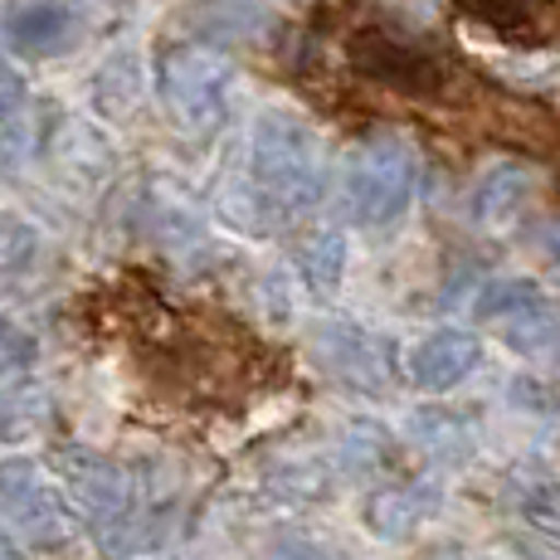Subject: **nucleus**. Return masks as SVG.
Here are the masks:
<instances>
[{"mask_svg":"<svg viewBox=\"0 0 560 560\" xmlns=\"http://www.w3.org/2000/svg\"><path fill=\"white\" fill-rule=\"evenodd\" d=\"M327 190L317 132L288 107H264L249 132V200L264 214H303Z\"/></svg>","mask_w":560,"mask_h":560,"instance_id":"obj_1","label":"nucleus"},{"mask_svg":"<svg viewBox=\"0 0 560 560\" xmlns=\"http://www.w3.org/2000/svg\"><path fill=\"white\" fill-rule=\"evenodd\" d=\"M234 63L210 45H176L156 63V98L186 137H214L230 117Z\"/></svg>","mask_w":560,"mask_h":560,"instance_id":"obj_2","label":"nucleus"},{"mask_svg":"<svg viewBox=\"0 0 560 560\" xmlns=\"http://www.w3.org/2000/svg\"><path fill=\"white\" fill-rule=\"evenodd\" d=\"M419 186V156L400 132H371L351 147L347 156V180H341V196H347L351 220L365 230H385L409 210Z\"/></svg>","mask_w":560,"mask_h":560,"instance_id":"obj_3","label":"nucleus"},{"mask_svg":"<svg viewBox=\"0 0 560 560\" xmlns=\"http://www.w3.org/2000/svg\"><path fill=\"white\" fill-rule=\"evenodd\" d=\"M351 69L381 83V89L405 93V98H434L444 89V63L429 49L409 45L405 35H390V30H361L351 39Z\"/></svg>","mask_w":560,"mask_h":560,"instance_id":"obj_4","label":"nucleus"},{"mask_svg":"<svg viewBox=\"0 0 560 560\" xmlns=\"http://www.w3.org/2000/svg\"><path fill=\"white\" fill-rule=\"evenodd\" d=\"M79 39V10L69 0H25L5 15V49L20 59H54Z\"/></svg>","mask_w":560,"mask_h":560,"instance_id":"obj_5","label":"nucleus"},{"mask_svg":"<svg viewBox=\"0 0 560 560\" xmlns=\"http://www.w3.org/2000/svg\"><path fill=\"white\" fill-rule=\"evenodd\" d=\"M478 361H482V341L472 331L444 327V331H429L415 347L409 375H415L419 390H454L458 381H468L478 371Z\"/></svg>","mask_w":560,"mask_h":560,"instance_id":"obj_6","label":"nucleus"},{"mask_svg":"<svg viewBox=\"0 0 560 560\" xmlns=\"http://www.w3.org/2000/svg\"><path fill=\"white\" fill-rule=\"evenodd\" d=\"M147 98V63L132 45H117L107 49V59L93 69V83H89V103L93 113L107 117V122H122L132 117Z\"/></svg>","mask_w":560,"mask_h":560,"instance_id":"obj_7","label":"nucleus"},{"mask_svg":"<svg viewBox=\"0 0 560 560\" xmlns=\"http://www.w3.org/2000/svg\"><path fill=\"white\" fill-rule=\"evenodd\" d=\"M468 5L488 30L522 39V45L551 39L560 25V0H468Z\"/></svg>","mask_w":560,"mask_h":560,"instance_id":"obj_8","label":"nucleus"},{"mask_svg":"<svg viewBox=\"0 0 560 560\" xmlns=\"http://www.w3.org/2000/svg\"><path fill=\"white\" fill-rule=\"evenodd\" d=\"M532 196V171L516 166V161H502L472 190V220L488 224V230H502V224L516 220V210Z\"/></svg>","mask_w":560,"mask_h":560,"instance_id":"obj_9","label":"nucleus"},{"mask_svg":"<svg viewBox=\"0 0 560 560\" xmlns=\"http://www.w3.org/2000/svg\"><path fill=\"white\" fill-rule=\"evenodd\" d=\"M54 161L79 180H103L113 171V147H107V137L93 122L73 117V122H63L59 142H54Z\"/></svg>","mask_w":560,"mask_h":560,"instance_id":"obj_10","label":"nucleus"},{"mask_svg":"<svg viewBox=\"0 0 560 560\" xmlns=\"http://www.w3.org/2000/svg\"><path fill=\"white\" fill-rule=\"evenodd\" d=\"M190 15L196 20V35L210 39L214 45H240V39H254L258 30L268 25V15L258 5H244V0H205V5H196Z\"/></svg>","mask_w":560,"mask_h":560,"instance_id":"obj_11","label":"nucleus"},{"mask_svg":"<svg viewBox=\"0 0 560 560\" xmlns=\"http://www.w3.org/2000/svg\"><path fill=\"white\" fill-rule=\"evenodd\" d=\"M298 268H303L312 293H322V298L337 293L341 273H347V240H341L337 230L312 234V240L303 244V254H298Z\"/></svg>","mask_w":560,"mask_h":560,"instance_id":"obj_12","label":"nucleus"},{"mask_svg":"<svg viewBox=\"0 0 560 560\" xmlns=\"http://www.w3.org/2000/svg\"><path fill=\"white\" fill-rule=\"evenodd\" d=\"M546 298H541V288L532 283V278H508V283H492L488 293L478 298V317H488V322H516V317H526V312H536Z\"/></svg>","mask_w":560,"mask_h":560,"instance_id":"obj_13","label":"nucleus"},{"mask_svg":"<svg viewBox=\"0 0 560 560\" xmlns=\"http://www.w3.org/2000/svg\"><path fill=\"white\" fill-rule=\"evenodd\" d=\"M424 512H429V502L419 498V492L395 488V492H381V498L371 502L365 522H371L381 536H409V532L419 526V516H424Z\"/></svg>","mask_w":560,"mask_h":560,"instance_id":"obj_14","label":"nucleus"},{"mask_svg":"<svg viewBox=\"0 0 560 560\" xmlns=\"http://www.w3.org/2000/svg\"><path fill=\"white\" fill-rule=\"evenodd\" d=\"M45 390H35V385H20V390L0 395V434H25V429H35L39 419H45Z\"/></svg>","mask_w":560,"mask_h":560,"instance_id":"obj_15","label":"nucleus"},{"mask_svg":"<svg viewBox=\"0 0 560 560\" xmlns=\"http://www.w3.org/2000/svg\"><path fill=\"white\" fill-rule=\"evenodd\" d=\"M415 439L429 448V454H454V448H463L468 439H463V419L454 415H439V409H424V415H415Z\"/></svg>","mask_w":560,"mask_h":560,"instance_id":"obj_16","label":"nucleus"},{"mask_svg":"<svg viewBox=\"0 0 560 560\" xmlns=\"http://www.w3.org/2000/svg\"><path fill=\"white\" fill-rule=\"evenodd\" d=\"M522 512H526V522H532L541 536L560 541V482H551V478L536 482V488L522 498Z\"/></svg>","mask_w":560,"mask_h":560,"instance_id":"obj_17","label":"nucleus"},{"mask_svg":"<svg viewBox=\"0 0 560 560\" xmlns=\"http://www.w3.org/2000/svg\"><path fill=\"white\" fill-rule=\"evenodd\" d=\"M30 113V83L15 69L5 49H0V117H25Z\"/></svg>","mask_w":560,"mask_h":560,"instance_id":"obj_18","label":"nucleus"},{"mask_svg":"<svg viewBox=\"0 0 560 560\" xmlns=\"http://www.w3.org/2000/svg\"><path fill=\"white\" fill-rule=\"evenodd\" d=\"M25 351H30V341L20 337L15 327H0V375H5L10 365H20V361H25Z\"/></svg>","mask_w":560,"mask_h":560,"instance_id":"obj_19","label":"nucleus"},{"mask_svg":"<svg viewBox=\"0 0 560 560\" xmlns=\"http://www.w3.org/2000/svg\"><path fill=\"white\" fill-rule=\"evenodd\" d=\"M0 560H15V551H10V541L0 536Z\"/></svg>","mask_w":560,"mask_h":560,"instance_id":"obj_20","label":"nucleus"}]
</instances>
